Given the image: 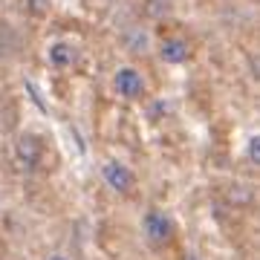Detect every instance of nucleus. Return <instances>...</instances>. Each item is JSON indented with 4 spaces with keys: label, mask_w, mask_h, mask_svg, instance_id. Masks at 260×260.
I'll use <instances>...</instances> for the list:
<instances>
[{
    "label": "nucleus",
    "mask_w": 260,
    "mask_h": 260,
    "mask_svg": "<svg viewBox=\"0 0 260 260\" xmlns=\"http://www.w3.org/2000/svg\"><path fill=\"white\" fill-rule=\"evenodd\" d=\"M142 232H145V240L153 246V249H162L171 243L174 237V223H171V217L165 211H159V208H150L145 214V220H142Z\"/></svg>",
    "instance_id": "obj_1"
},
{
    "label": "nucleus",
    "mask_w": 260,
    "mask_h": 260,
    "mask_svg": "<svg viewBox=\"0 0 260 260\" xmlns=\"http://www.w3.org/2000/svg\"><path fill=\"white\" fill-rule=\"evenodd\" d=\"M47 58H49V64H52V67H58V70H67V67L75 61V49H73V44L58 41V44H52V47H49Z\"/></svg>",
    "instance_id": "obj_6"
},
{
    "label": "nucleus",
    "mask_w": 260,
    "mask_h": 260,
    "mask_svg": "<svg viewBox=\"0 0 260 260\" xmlns=\"http://www.w3.org/2000/svg\"><path fill=\"white\" fill-rule=\"evenodd\" d=\"M249 159L254 165H260V136H251L249 139Z\"/></svg>",
    "instance_id": "obj_7"
},
{
    "label": "nucleus",
    "mask_w": 260,
    "mask_h": 260,
    "mask_svg": "<svg viewBox=\"0 0 260 260\" xmlns=\"http://www.w3.org/2000/svg\"><path fill=\"white\" fill-rule=\"evenodd\" d=\"M113 87H116V93L121 99H130V102H136V99L145 95V78L133 67H119L116 70V78H113Z\"/></svg>",
    "instance_id": "obj_2"
},
{
    "label": "nucleus",
    "mask_w": 260,
    "mask_h": 260,
    "mask_svg": "<svg viewBox=\"0 0 260 260\" xmlns=\"http://www.w3.org/2000/svg\"><path fill=\"white\" fill-rule=\"evenodd\" d=\"M104 174V182L113 188V191H119V194H130L133 191V174H130V168H124L121 162H107V165L102 168Z\"/></svg>",
    "instance_id": "obj_4"
},
{
    "label": "nucleus",
    "mask_w": 260,
    "mask_h": 260,
    "mask_svg": "<svg viewBox=\"0 0 260 260\" xmlns=\"http://www.w3.org/2000/svg\"><path fill=\"white\" fill-rule=\"evenodd\" d=\"M49 260H67V257H64V254H52Z\"/></svg>",
    "instance_id": "obj_8"
},
{
    "label": "nucleus",
    "mask_w": 260,
    "mask_h": 260,
    "mask_svg": "<svg viewBox=\"0 0 260 260\" xmlns=\"http://www.w3.org/2000/svg\"><path fill=\"white\" fill-rule=\"evenodd\" d=\"M15 153H18V162L23 171H35L41 165V156H44V145L38 136H20Z\"/></svg>",
    "instance_id": "obj_3"
},
{
    "label": "nucleus",
    "mask_w": 260,
    "mask_h": 260,
    "mask_svg": "<svg viewBox=\"0 0 260 260\" xmlns=\"http://www.w3.org/2000/svg\"><path fill=\"white\" fill-rule=\"evenodd\" d=\"M188 55H191V47H188L185 38H165L159 47V58L165 64H185Z\"/></svg>",
    "instance_id": "obj_5"
}]
</instances>
